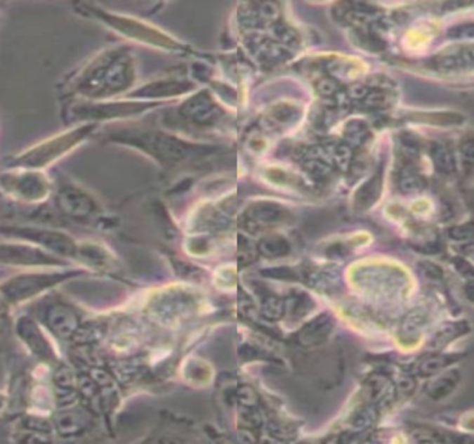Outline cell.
I'll return each mask as SVG.
<instances>
[{"label": "cell", "mask_w": 474, "mask_h": 444, "mask_svg": "<svg viewBox=\"0 0 474 444\" xmlns=\"http://www.w3.org/2000/svg\"><path fill=\"white\" fill-rule=\"evenodd\" d=\"M461 381V374L454 370L449 372H445L442 377L434 379L428 386H427V396L435 401L445 398L448 394H451L455 388L458 386Z\"/></svg>", "instance_id": "8fae6325"}, {"label": "cell", "mask_w": 474, "mask_h": 444, "mask_svg": "<svg viewBox=\"0 0 474 444\" xmlns=\"http://www.w3.org/2000/svg\"><path fill=\"white\" fill-rule=\"evenodd\" d=\"M132 72L126 56L111 52L99 57L84 71L77 91L86 96L111 95L131 84Z\"/></svg>", "instance_id": "6da1fadb"}, {"label": "cell", "mask_w": 474, "mask_h": 444, "mask_svg": "<svg viewBox=\"0 0 474 444\" xmlns=\"http://www.w3.org/2000/svg\"><path fill=\"white\" fill-rule=\"evenodd\" d=\"M465 293H466L468 299H469L472 303H474V280L468 282V285H466V287H465Z\"/></svg>", "instance_id": "603a6c76"}, {"label": "cell", "mask_w": 474, "mask_h": 444, "mask_svg": "<svg viewBox=\"0 0 474 444\" xmlns=\"http://www.w3.org/2000/svg\"><path fill=\"white\" fill-rule=\"evenodd\" d=\"M185 114L189 115L190 118H195L197 121H209L216 115V107L210 102V99L202 96H197L192 99L186 107H185Z\"/></svg>", "instance_id": "5bb4252c"}, {"label": "cell", "mask_w": 474, "mask_h": 444, "mask_svg": "<svg viewBox=\"0 0 474 444\" xmlns=\"http://www.w3.org/2000/svg\"><path fill=\"white\" fill-rule=\"evenodd\" d=\"M0 264L7 266H60V259L53 257L44 249L29 244H18V243H0Z\"/></svg>", "instance_id": "8992f818"}, {"label": "cell", "mask_w": 474, "mask_h": 444, "mask_svg": "<svg viewBox=\"0 0 474 444\" xmlns=\"http://www.w3.org/2000/svg\"><path fill=\"white\" fill-rule=\"evenodd\" d=\"M419 270L428 279H441L442 275H444V273L435 264H433L430 261H423V263H421L419 264Z\"/></svg>", "instance_id": "44dd1931"}, {"label": "cell", "mask_w": 474, "mask_h": 444, "mask_svg": "<svg viewBox=\"0 0 474 444\" xmlns=\"http://www.w3.org/2000/svg\"><path fill=\"white\" fill-rule=\"evenodd\" d=\"M0 232L7 236H15L32 243H37L45 250L52 252L53 254L60 256H68L72 257L78 254V246L77 243L65 233L53 230V229H44V228H20V226H11V228H0Z\"/></svg>", "instance_id": "5b68a950"}, {"label": "cell", "mask_w": 474, "mask_h": 444, "mask_svg": "<svg viewBox=\"0 0 474 444\" xmlns=\"http://www.w3.org/2000/svg\"><path fill=\"white\" fill-rule=\"evenodd\" d=\"M71 274L65 273H42V274H22L10 278L0 285V294L8 304H20L45 290L60 285Z\"/></svg>", "instance_id": "3957f363"}, {"label": "cell", "mask_w": 474, "mask_h": 444, "mask_svg": "<svg viewBox=\"0 0 474 444\" xmlns=\"http://www.w3.org/2000/svg\"><path fill=\"white\" fill-rule=\"evenodd\" d=\"M459 355L456 354H430L424 357L418 365V374L424 378L434 377L448 365L456 363Z\"/></svg>", "instance_id": "7c38bea8"}, {"label": "cell", "mask_w": 474, "mask_h": 444, "mask_svg": "<svg viewBox=\"0 0 474 444\" xmlns=\"http://www.w3.org/2000/svg\"><path fill=\"white\" fill-rule=\"evenodd\" d=\"M472 206H473V210H474V196H473V200H472Z\"/></svg>", "instance_id": "484cf974"}, {"label": "cell", "mask_w": 474, "mask_h": 444, "mask_svg": "<svg viewBox=\"0 0 474 444\" xmlns=\"http://www.w3.org/2000/svg\"><path fill=\"white\" fill-rule=\"evenodd\" d=\"M461 153L466 164H474V133L470 132L461 141Z\"/></svg>", "instance_id": "d6986e66"}, {"label": "cell", "mask_w": 474, "mask_h": 444, "mask_svg": "<svg viewBox=\"0 0 474 444\" xmlns=\"http://www.w3.org/2000/svg\"><path fill=\"white\" fill-rule=\"evenodd\" d=\"M4 403H6V397L0 393V410H3V407H4Z\"/></svg>", "instance_id": "d4e9b609"}, {"label": "cell", "mask_w": 474, "mask_h": 444, "mask_svg": "<svg viewBox=\"0 0 474 444\" xmlns=\"http://www.w3.org/2000/svg\"><path fill=\"white\" fill-rule=\"evenodd\" d=\"M426 188V179L421 174L412 168L405 166L400 174V189L405 193H416Z\"/></svg>", "instance_id": "9a60e30c"}, {"label": "cell", "mask_w": 474, "mask_h": 444, "mask_svg": "<svg viewBox=\"0 0 474 444\" xmlns=\"http://www.w3.org/2000/svg\"><path fill=\"white\" fill-rule=\"evenodd\" d=\"M17 333L20 339L25 343V346L29 348V351L35 354V357L44 361L55 360V353L52 344L49 343L46 336L42 333V329L34 320L28 317L20 318L17 322Z\"/></svg>", "instance_id": "ba28073f"}, {"label": "cell", "mask_w": 474, "mask_h": 444, "mask_svg": "<svg viewBox=\"0 0 474 444\" xmlns=\"http://www.w3.org/2000/svg\"><path fill=\"white\" fill-rule=\"evenodd\" d=\"M424 324H426L424 313L415 310L414 313L408 314L402 321V333L407 336H416L421 332Z\"/></svg>", "instance_id": "e0dca14e"}, {"label": "cell", "mask_w": 474, "mask_h": 444, "mask_svg": "<svg viewBox=\"0 0 474 444\" xmlns=\"http://www.w3.org/2000/svg\"><path fill=\"white\" fill-rule=\"evenodd\" d=\"M430 157L435 169L441 174H452L456 169L454 152L444 143H433L430 146Z\"/></svg>", "instance_id": "4fadbf2b"}, {"label": "cell", "mask_w": 474, "mask_h": 444, "mask_svg": "<svg viewBox=\"0 0 474 444\" xmlns=\"http://www.w3.org/2000/svg\"><path fill=\"white\" fill-rule=\"evenodd\" d=\"M470 331L469 324L466 321H456V322H448L445 325H442L435 334L431 337L430 340V347L433 350H441L442 347H445L448 343H451L452 340H456L458 337L466 334Z\"/></svg>", "instance_id": "30bf717a"}, {"label": "cell", "mask_w": 474, "mask_h": 444, "mask_svg": "<svg viewBox=\"0 0 474 444\" xmlns=\"http://www.w3.org/2000/svg\"><path fill=\"white\" fill-rule=\"evenodd\" d=\"M0 185L10 196L22 202H41L51 193V182L37 169L10 171L0 175Z\"/></svg>", "instance_id": "277c9868"}, {"label": "cell", "mask_w": 474, "mask_h": 444, "mask_svg": "<svg viewBox=\"0 0 474 444\" xmlns=\"http://www.w3.org/2000/svg\"><path fill=\"white\" fill-rule=\"evenodd\" d=\"M448 35L451 38H474V22L469 24H461L448 31Z\"/></svg>", "instance_id": "ffe728a7"}, {"label": "cell", "mask_w": 474, "mask_h": 444, "mask_svg": "<svg viewBox=\"0 0 474 444\" xmlns=\"http://www.w3.org/2000/svg\"><path fill=\"white\" fill-rule=\"evenodd\" d=\"M381 182H383L381 172H378L361 189L358 195V199H360L358 202L362 203L364 206H370L371 203H374L381 192Z\"/></svg>", "instance_id": "2e32d148"}, {"label": "cell", "mask_w": 474, "mask_h": 444, "mask_svg": "<svg viewBox=\"0 0 474 444\" xmlns=\"http://www.w3.org/2000/svg\"><path fill=\"white\" fill-rule=\"evenodd\" d=\"M45 324L53 334L67 339L78 328V314L70 306L57 301L46 308Z\"/></svg>", "instance_id": "9c48e42d"}, {"label": "cell", "mask_w": 474, "mask_h": 444, "mask_svg": "<svg viewBox=\"0 0 474 444\" xmlns=\"http://www.w3.org/2000/svg\"><path fill=\"white\" fill-rule=\"evenodd\" d=\"M448 236L456 242H472L474 240V222L451 226L448 229Z\"/></svg>", "instance_id": "ac0fdd59"}, {"label": "cell", "mask_w": 474, "mask_h": 444, "mask_svg": "<svg viewBox=\"0 0 474 444\" xmlns=\"http://www.w3.org/2000/svg\"><path fill=\"white\" fill-rule=\"evenodd\" d=\"M454 264H455L456 270H458L463 277L472 278V279H473L474 267H472L466 260H463V259H455V260H454Z\"/></svg>", "instance_id": "7402d4cb"}, {"label": "cell", "mask_w": 474, "mask_h": 444, "mask_svg": "<svg viewBox=\"0 0 474 444\" xmlns=\"http://www.w3.org/2000/svg\"><path fill=\"white\" fill-rule=\"evenodd\" d=\"M463 252H465V254H468V256H470L472 259H474V240L469 242V243L463 247Z\"/></svg>", "instance_id": "cb8c5ba5"}, {"label": "cell", "mask_w": 474, "mask_h": 444, "mask_svg": "<svg viewBox=\"0 0 474 444\" xmlns=\"http://www.w3.org/2000/svg\"><path fill=\"white\" fill-rule=\"evenodd\" d=\"M57 206L68 217L82 220L92 216L95 202L75 186H64L57 192Z\"/></svg>", "instance_id": "52a82bcc"}, {"label": "cell", "mask_w": 474, "mask_h": 444, "mask_svg": "<svg viewBox=\"0 0 474 444\" xmlns=\"http://www.w3.org/2000/svg\"><path fill=\"white\" fill-rule=\"evenodd\" d=\"M92 126H81L77 129H72L67 133L57 135L54 138H51L28 150L21 153L20 156L15 157L14 164L17 168H24V169H39L45 168L57 159H60L64 153L71 150L78 142H81L89 132Z\"/></svg>", "instance_id": "7a4b0ae2"}]
</instances>
